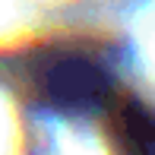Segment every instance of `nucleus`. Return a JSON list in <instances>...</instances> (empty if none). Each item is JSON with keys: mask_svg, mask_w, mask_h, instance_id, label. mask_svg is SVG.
Listing matches in <instances>:
<instances>
[{"mask_svg": "<svg viewBox=\"0 0 155 155\" xmlns=\"http://www.w3.org/2000/svg\"><path fill=\"white\" fill-rule=\"evenodd\" d=\"M22 82L38 104L60 114L104 111L114 98V79L92 54L70 45H48L29 54Z\"/></svg>", "mask_w": 155, "mask_h": 155, "instance_id": "1", "label": "nucleus"}, {"mask_svg": "<svg viewBox=\"0 0 155 155\" xmlns=\"http://www.w3.org/2000/svg\"><path fill=\"white\" fill-rule=\"evenodd\" d=\"M108 133L117 155H155V111L127 95H114L104 108Z\"/></svg>", "mask_w": 155, "mask_h": 155, "instance_id": "2", "label": "nucleus"}]
</instances>
